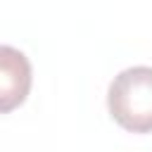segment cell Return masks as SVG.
I'll return each mask as SVG.
<instances>
[{
    "label": "cell",
    "mask_w": 152,
    "mask_h": 152,
    "mask_svg": "<svg viewBox=\"0 0 152 152\" xmlns=\"http://www.w3.org/2000/svg\"><path fill=\"white\" fill-rule=\"evenodd\" d=\"M109 116L128 133H152V66H131L107 90Z\"/></svg>",
    "instance_id": "1"
},
{
    "label": "cell",
    "mask_w": 152,
    "mask_h": 152,
    "mask_svg": "<svg viewBox=\"0 0 152 152\" xmlns=\"http://www.w3.org/2000/svg\"><path fill=\"white\" fill-rule=\"evenodd\" d=\"M31 90V64L24 52L12 45L0 48V112L7 114L24 104Z\"/></svg>",
    "instance_id": "2"
}]
</instances>
